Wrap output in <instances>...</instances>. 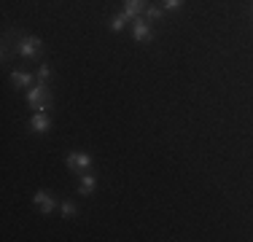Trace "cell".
Instances as JSON below:
<instances>
[{"label": "cell", "instance_id": "4fadbf2b", "mask_svg": "<svg viewBox=\"0 0 253 242\" xmlns=\"http://www.w3.org/2000/svg\"><path fill=\"white\" fill-rule=\"evenodd\" d=\"M62 215H65V218H73V215H76V204H73V202H65V204H62Z\"/></svg>", "mask_w": 253, "mask_h": 242}, {"label": "cell", "instance_id": "30bf717a", "mask_svg": "<svg viewBox=\"0 0 253 242\" xmlns=\"http://www.w3.org/2000/svg\"><path fill=\"white\" fill-rule=\"evenodd\" d=\"M180 5H183V0H162V8L165 11H175Z\"/></svg>", "mask_w": 253, "mask_h": 242}, {"label": "cell", "instance_id": "6da1fadb", "mask_svg": "<svg viewBox=\"0 0 253 242\" xmlns=\"http://www.w3.org/2000/svg\"><path fill=\"white\" fill-rule=\"evenodd\" d=\"M146 8H148L146 0H124V11L111 19V30H116V33H119V30H122L126 22H135L137 16L146 14Z\"/></svg>", "mask_w": 253, "mask_h": 242}, {"label": "cell", "instance_id": "277c9868", "mask_svg": "<svg viewBox=\"0 0 253 242\" xmlns=\"http://www.w3.org/2000/svg\"><path fill=\"white\" fill-rule=\"evenodd\" d=\"M68 167L73 169V172H89V169H92V156L73 151V154H68Z\"/></svg>", "mask_w": 253, "mask_h": 242}, {"label": "cell", "instance_id": "ba28073f", "mask_svg": "<svg viewBox=\"0 0 253 242\" xmlns=\"http://www.w3.org/2000/svg\"><path fill=\"white\" fill-rule=\"evenodd\" d=\"M94 186H97L94 175H92V172H81V180H78V191H81L84 197H89V194L94 191Z\"/></svg>", "mask_w": 253, "mask_h": 242}, {"label": "cell", "instance_id": "9c48e42d", "mask_svg": "<svg viewBox=\"0 0 253 242\" xmlns=\"http://www.w3.org/2000/svg\"><path fill=\"white\" fill-rule=\"evenodd\" d=\"M11 81H14L16 89H22V86H33L35 78L30 76V73H25V70H14V73H11Z\"/></svg>", "mask_w": 253, "mask_h": 242}, {"label": "cell", "instance_id": "8992f818", "mask_svg": "<svg viewBox=\"0 0 253 242\" xmlns=\"http://www.w3.org/2000/svg\"><path fill=\"white\" fill-rule=\"evenodd\" d=\"M33 202L41 207V213H43V215H51L54 207H57V202L49 197V191H35V194H33Z\"/></svg>", "mask_w": 253, "mask_h": 242}, {"label": "cell", "instance_id": "8fae6325", "mask_svg": "<svg viewBox=\"0 0 253 242\" xmlns=\"http://www.w3.org/2000/svg\"><path fill=\"white\" fill-rule=\"evenodd\" d=\"M159 16H162V8H156V5H148V8H146V19L156 22Z\"/></svg>", "mask_w": 253, "mask_h": 242}, {"label": "cell", "instance_id": "3957f363", "mask_svg": "<svg viewBox=\"0 0 253 242\" xmlns=\"http://www.w3.org/2000/svg\"><path fill=\"white\" fill-rule=\"evenodd\" d=\"M43 51V43H41V38H33V35H25V38H19V54L27 59H38V54Z\"/></svg>", "mask_w": 253, "mask_h": 242}, {"label": "cell", "instance_id": "5b68a950", "mask_svg": "<svg viewBox=\"0 0 253 242\" xmlns=\"http://www.w3.org/2000/svg\"><path fill=\"white\" fill-rule=\"evenodd\" d=\"M132 33H135L137 43H148V40H151V27H148L146 16H137V19L132 22Z\"/></svg>", "mask_w": 253, "mask_h": 242}, {"label": "cell", "instance_id": "7c38bea8", "mask_svg": "<svg viewBox=\"0 0 253 242\" xmlns=\"http://www.w3.org/2000/svg\"><path fill=\"white\" fill-rule=\"evenodd\" d=\"M49 76H51V70H49V65H41V68H38V81H49Z\"/></svg>", "mask_w": 253, "mask_h": 242}, {"label": "cell", "instance_id": "52a82bcc", "mask_svg": "<svg viewBox=\"0 0 253 242\" xmlns=\"http://www.w3.org/2000/svg\"><path fill=\"white\" fill-rule=\"evenodd\" d=\"M49 126H51V121L46 113H35L33 121H30V129L33 132H38V135H43V132H49Z\"/></svg>", "mask_w": 253, "mask_h": 242}, {"label": "cell", "instance_id": "7a4b0ae2", "mask_svg": "<svg viewBox=\"0 0 253 242\" xmlns=\"http://www.w3.org/2000/svg\"><path fill=\"white\" fill-rule=\"evenodd\" d=\"M27 105L33 108L35 113H46V108L51 105V94H49V89H46L43 81H38V83H33V86H30Z\"/></svg>", "mask_w": 253, "mask_h": 242}]
</instances>
